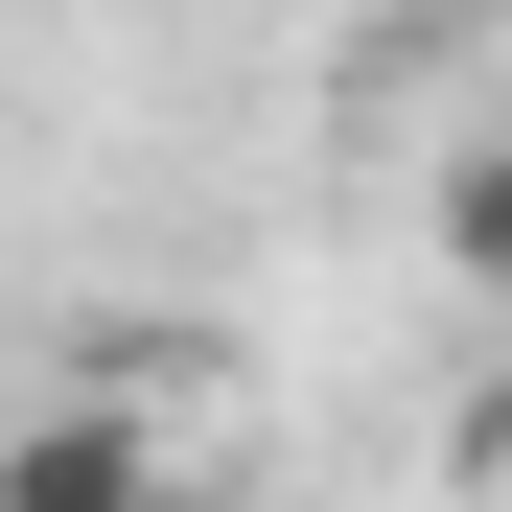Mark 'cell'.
Instances as JSON below:
<instances>
[{
    "label": "cell",
    "instance_id": "obj_3",
    "mask_svg": "<svg viewBox=\"0 0 512 512\" xmlns=\"http://www.w3.org/2000/svg\"><path fill=\"white\" fill-rule=\"evenodd\" d=\"M466 466H489V512H512V419H489V443H466Z\"/></svg>",
    "mask_w": 512,
    "mask_h": 512
},
{
    "label": "cell",
    "instance_id": "obj_2",
    "mask_svg": "<svg viewBox=\"0 0 512 512\" xmlns=\"http://www.w3.org/2000/svg\"><path fill=\"white\" fill-rule=\"evenodd\" d=\"M443 256H466V280H489V303H512V117H489V140H466V163H443Z\"/></svg>",
    "mask_w": 512,
    "mask_h": 512
},
{
    "label": "cell",
    "instance_id": "obj_1",
    "mask_svg": "<svg viewBox=\"0 0 512 512\" xmlns=\"http://www.w3.org/2000/svg\"><path fill=\"white\" fill-rule=\"evenodd\" d=\"M0 512H163V443L117 396H47V419H0Z\"/></svg>",
    "mask_w": 512,
    "mask_h": 512
}]
</instances>
